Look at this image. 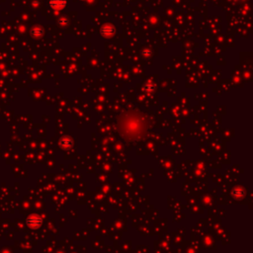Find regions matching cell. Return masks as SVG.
I'll use <instances>...</instances> for the list:
<instances>
[{
    "instance_id": "6da1fadb",
    "label": "cell",
    "mask_w": 253,
    "mask_h": 253,
    "mask_svg": "<svg viewBox=\"0 0 253 253\" xmlns=\"http://www.w3.org/2000/svg\"><path fill=\"white\" fill-rule=\"evenodd\" d=\"M41 223H42V220L38 216H30L27 220V223L31 226H38L41 225Z\"/></svg>"
}]
</instances>
